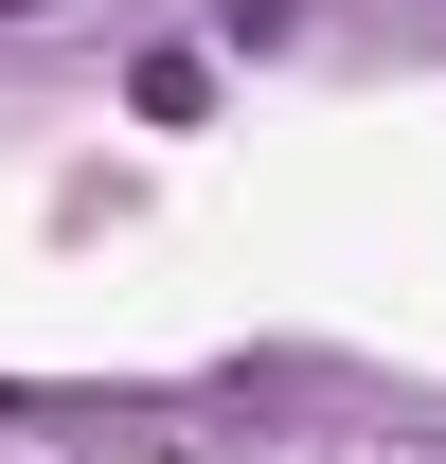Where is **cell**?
Here are the masks:
<instances>
[{
	"mask_svg": "<svg viewBox=\"0 0 446 464\" xmlns=\"http://www.w3.org/2000/svg\"><path fill=\"white\" fill-rule=\"evenodd\" d=\"M0 18H36V0H0Z\"/></svg>",
	"mask_w": 446,
	"mask_h": 464,
	"instance_id": "6da1fadb",
	"label": "cell"
}]
</instances>
